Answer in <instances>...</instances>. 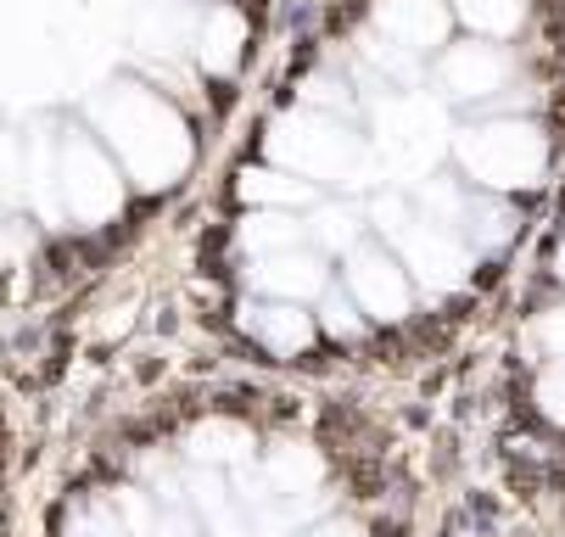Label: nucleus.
<instances>
[{
  "label": "nucleus",
  "mask_w": 565,
  "mask_h": 537,
  "mask_svg": "<svg viewBox=\"0 0 565 537\" xmlns=\"http://www.w3.org/2000/svg\"><path fill=\"white\" fill-rule=\"evenodd\" d=\"M62 196H67V207H73V218H107L113 207H118V180H113V169H107V158L85 140V135H73L67 140V151H62Z\"/></svg>",
  "instance_id": "2"
},
{
  "label": "nucleus",
  "mask_w": 565,
  "mask_h": 537,
  "mask_svg": "<svg viewBox=\"0 0 565 537\" xmlns=\"http://www.w3.org/2000/svg\"><path fill=\"white\" fill-rule=\"evenodd\" d=\"M504 73H510V62H504L499 45H459V51L448 56V85H454V96H488V90H499Z\"/></svg>",
  "instance_id": "7"
},
{
  "label": "nucleus",
  "mask_w": 565,
  "mask_h": 537,
  "mask_svg": "<svg viewBox=\"0 0 565 537\" xmlns=\"http://www.w3.org/2000/svg\"><path fill=\"white\" fill-rule=\"evenodd\" d=\"M253 280L264 286V291H275V297H319L326 291V264H319L313 253H275V258H258L253 264Z\"/></svg>",
  "instance_id": "5"
},
{
  "label": "nucleus",
  "mask_w": 565,
  "mask_h": 537,
  "mask_svg": "<svg viewBox=\"0 0 565 537\" xmlns=\"http://www.w3.org/2000/svg\"><path fill=\"white\" fill-rule=\"evenodd\" d=\"M319 325H326L331 336H359V320H353V302L348 297H326V314H319Z\"/></svg>",
  "instance_id": "18"
},
{
  "label": "nucleus",
  "mask_w": 565,
  "mask_h": 537,
  "mask_svg": "<svg viewBox=\"0 0 565 537\" xmlns=\"http://www.w3.org/2000/svg\"><path fill=\"white\" fill-rule=\"evenodd\" d=\"M241 45H247V23H241V12H213L207 29H202V62L213 73H235L241 67Z\"/></svg>",
  "instance_id": "10"
},
{
  "label": "nucleus",
  "mask_w": 565,
  "mask_h": 537,
  "mask_svg": "<svg viewBox=\"0 0 565 537\" xmlns=\"http://www.w3.org/2000/svg\"><path fill=\"white\" fill-rule=\"evenodd\" d=\"M313 537H359L353 526H326V531H313Z\"/></svg>",
  "instance_id": "22"
},
{
  "label": "nucleus",
  "mask_w": 565,
  "mask_h": 537,
  "mask_svg": "<svg viewBox=\"0 0 565 537\" xmlns=\"http://www.w3.org/2000/svg\"><path fill=\"white\" fill-rule=\"evenodd\" d=\"M470 218L481 224V229H476L481 247H504V241L515 236V213H510V207H476Z\"/></svg>",
  "instance_id": "17"
},
{
  "label": "nucleus",
  "mask_w": 565,
  "mask_h": 537,
  "mask_svg": "<svg viewBox=\"0 0 565 537\" xmlns=\"http://www.w3.org/2000/svg\"><path fill=\"white\" fill-rule=\"evenodd\" d=\"M459 163L481 180V185H532L543 146L526 123H499V129H470L459 140Z\"/></svg>",
  "instance_id": "1"
},
{
  "label": "nucleus",
  "mask_w": 565,
  "mask_h": 537,
  "mask_svg": "<svg viewBox=\"0 0 565 537\" xmlns=\"http://www.w3.org/2000/svg\"><path fill=\"white\" fill-rule=\"evenodd\" d=\"M247 448H253V437L241 431V426H224V420H213V426H202V431L191 437V453H196V459H230V465H241V459H247Z\"/></svg>",
  "instance_id": "12"
},
{
  "label": "nucleus",
  "mask_w": 565,
  "mask_h": 537,
  "mask_svg": "<svg viewBox=\"0 0 565 537\" xmlns=\"http://www.w3.org/2000/svg\"><path fill=\"white\" fill-rule=\"evenodd\" d=\"M302 236V224H291L286 213H258L247 229H241V241H247L258 258H275V253H291Z\"/></svg>",
  "instance_id": "11"
},
{
  "label": "nucleus",
  "mask_w": 565,
  "mask_h": 537,
  "mask_svg": "<svg viewBox=\"0 0 565 537\" xmlns=\"http://www.w3.org/2000/svg\"><path fill=\"white\" fill-rule=\"evenodd\" d=\"M241 196H253V202H308V185H297L286 174L253 169V174H241Z\"/></svg>",
  "instance_id": "14"
},
{
  "label": "nucleus",
  "mask_w": 565,
  "mask_h": 537,
  "mask_svg": "<svg viewBox=\"0 0 565 537\" xmlns=\"http://www.w3.org/2000/svg\"><path fill=\"white\" fill-rule=\"evenodd\" d=\"M454 7L476 29H515L521 23V0H454Z\"/></svg>",
  "instance_id": "15"
},
{
  "label": "nucleus",
  "mask_w": 565,
  "mask_h": 537,
  "mask_svg": "<svg viewBox=\"0 0 565 537\" xmlns=\"http://www.w3.org/2000/svg\"><path fill=\"white\" fill-rule=\"evenodd\" d=\"M348 291L364 314L375 320H403L409 314V275L392 264V253L381 247H359L348 253Z\"/></svg>",
  "instance_id": "4"
},
{
  "label": "nucleus",
  "mask_w": 565,
  "mask_h": 537,
  "mask_svg": "<svg viewBox=\"0 0 565 537\" xmlns=\"http://www.w3.org/2000/svg\"><path fill=\"white\" fill-rule=\"evenodd\" d=\"M537 398H543V409H548L554 420H565V375H548Z\"/></svg>",
  "instance_id": "20"
},
{
  "label": "nucleus",
  "mask_w": 565,
  "mask_h": 537,
  "mask_svg": "<svg viewBox=\"0 0 565 537\" xmlns=\"http://www.w3.org/2000/svg\"><path fill=\"white\" fill-rule=\"evenodd\" d=\"M135 34H140V45H146V51L169 56V51H180V45H185V34H191V7H185V0H140V12H135Z\"/></svg>",
  "instance_id": "8"
},
{
  "label": "nucleus",
  "mask_w": 565,
  "mask_h": 537,
  "mask_svg": "<svg viewBox=\"0 0 565 537\" xmlns=\"http://www.w3.org/2000/svg\"><path fill=\"white\" fill-rule=\"evenodd\" d=\"M67 537H118V526H113V515H96V509H90V515H78V520H73Z\"/></svg>",
  "instance_id": "19"
},
{
  "label": "nucleus",
  "mask_w": 565,
  "mask_h": 537,
  "mask_svg": "<svg viewBox=\"0 0 565 537\" xmlns=\"http://www.w3.org/2000/svg\"><path fill=\"white\" fill-rule=\"evenodd\" d=\"M313 241L337 247V253H359V218L348 207H319L313 213Z\"/></svg>",
  "instance_id": "13"
},
{
  "label": "nucleus",
  "mask_w": 565,
  "mask_h": 537,
  "mask_svg": "<svg viewBox=\"0 0 565 537\" xmlns=\"http://www.w3.org/2000/svg\"><path fill=\"white\" fill-rule=\"evenodd\" d=\"M269 476L280 482V487H291V493H302L313 476H319V465H313V453H302V448H286V453H275V465H269Z\"/></svg>",
  "instance_id": "16"
},
{
  "label": "nucleus",
  "mask_w": 565,
  "mask_h": 537,
  "mask_svg": "<svg viewBox=\"0 0 565 537\" xmlns=\"http://www.w3.org/2000/svg\"><path fill=\"white\" fill-rule=\"evenodd\" d=\"M443 23H448L443 0H386L381 7V29L409 40V45H431L443 34Z\"/></svg>",
  "instance_id": "9"
},
{
  "label": "nucleus",
  "mask_w": 565,
  "mask_h": 537,
  "mask_svg": "<svg viewBox=\"0 0 565 537\" xmlns=\"http://www.w3.org/2000/svg\"><path fill=\"white\" fill-rule=\"evenodd\" d=\"M543 342H548L554 353H565V309H559V314H548V325H543Z\"/></svg>",
  "instance_id": "21"
},
{
  "label": "nucleus",
  "mask_w": 565,
  "mask_h": 537,
  "mask_svg": "<svg viewBox=\"0 0 565 537\" xmlns=\"http://www.w3.org/2000/svg\"><path fill=\"white\" fill-rule=\"evenodd\" d=\"M392 241L403 247L409 269H415L426 286H437V291L459 286V280H465V269H470L465 247L454 241V229H448V224H437V218H409V224H403Z\"/></svg>",
  "instance_id": "3"
},
{
  "label": "nucleus",
  "mask_w": 565,
  "mask_h": 537,
  "mask_svg": "<svg viewBox=\"0 0 565 537\" xmlns=\"http://www.w3.org/2000/svg\"><path fill=\"white\" fill-rule=\"evenodd\" d=\"M559 275H565V253H559Z\"/></svg>",
  "instance_id": "23"
},
{
  "label": "nucleus",
  "mask_w": 565,
  "mask_h": 537,
  "mask_svg": "<svg viewBox=\"0 0 565 537\" xmlns=\"http://www.w3.org/2000/svg\"><path fill=\"white\" fill-rule=\"evenodd\" d=\"M241 325H247L264 347H275V353H297L313 336V320L286 309V302H247V309H241Z\"/></svg>",
  "instance_id": "6"
}]
</instances>
